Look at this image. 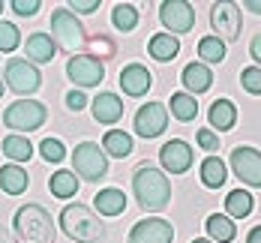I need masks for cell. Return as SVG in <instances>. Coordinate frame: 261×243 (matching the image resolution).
Wrapping results in <instances>:
<instances>
[{"instance_id": "6da1fadb", "label": "cell", "mask_w": 261, "mask_h": 243, "mask_svg": "<svg viewBox=\"0 0 261 243\" xmlns=\"http://www.w3.org/2000/svg\"><path fill=\"white\" fill-rule=\"evenodd\" d=\"M132 192H135V201L144 207V210H165L168 201H171V180L165 177V171H159L156 165H138L135 174H132Z\"/></svg>"}, {"instance_id": "7a4b0ae2", "label": "cell", "mask_w": 261, "mask_h": 243, "mask_svg": "<svg viewBox=\"0 0 261 243\" xmlns=\"http://www.w3.org/2000/svg\"><path fill=\"white\" fill-rule=\"evenodd\" d=\"M60 228L75 243H99L105 237L102 219L84 204H66L60 210Z\"/></svg>"}, {"instance_id": "3957f363", "label": "cell", "mask_w": 261, "mask_h": 243, "mask_svg": "<svg viewBox=\"0 0 261 243\" xmlns=\"http://www.w3.org/2000/svg\"><path fill=\"white\" fill-rule=\"evenodd\" d=\"M15 234L21 243H54L57 237V228L51 222V213L39 204H24L15 210Z\"/></svg>"}, {"instance_id": "277c9868", "label": "cell", "mask_w": 261, "mask_h": 243, "mask_svg": "<svg viewBox=\"0 0 261 243\" xmlns=\"http://www.w3.org/2000/svg\"><path fill=\"white\" fill-rule=\"evenodd\" d=\"M51 39L57 42V48H63L66 54L75 57V51L87 42V30L75 18V12H69L63 6V9H54V15H51Z\"/></svg>"}, {"instance_id": "5b68a950", "label": "cell", "mask_w": 261, "mask_h": 243, "mask_svg": "<svg viewBox=\"0 0 261 243\" xmlns=\"http://www.w3.org/2000/svg\"><path fill=\"white\" fill-rule=\"evenodd\" d=\"M45 120H48V108L42 105V102H36V99H18V102L6 105V111H3L6 129H15V135L33 132Z\"/></svg>"}, {"instance_id": "8992f818", "label": "cell", "mask_w": 261, "mask_h": 243, "mask_svg": "<svg viewBox=\"0 0 261 243\" xmlns=\"http://www.w3.org/2000/svg\"><path fill=\"white\" fill-rule=\"evenodd\" d=\"M72 168H75L79 177L96 183L108 174V156H105V150L96 141H81L72 150Z\"/></svg>"}, {"instance_id": "52a82bcc", "label": "cell", "mask_w": 261, "mask_h": 243, "mask_svg": "<svg viewBox=\"0 0 261 243\" xmlns=\"http://www.w3.org/2000/svg\"><path fill=\"white\" fill-rule=\"evenodd\" d=\"M6 87L15 90L18 96H30L42 87V75L36 69V63H30L27 57H12L6 60Z\"/></svg>"}, {"instance_id": "ba28073f", "label": "cell", "mask_w": 261, "mask_h": 243, "mask_svg": "<svg viewBox=\"0 0 261 243\" xmlns=\"http://www.w3.org/2000/svg\"><path fill=\"white\" fill-rule=\"evenodd\" d=\"M210 24L219 33L222 42H234L240 36V24H243V12L234 0H219L210 6Z\"/></svg>"}, {"instance_id": "9c48e42d", "label": "cell", "mask_w": 261, "mask_h": 243, "mask_svg": "<svg viewBox=\"0 0 261 243\" xmlns=\"http://www.w3.org/2000/svg\"><path fill=\"white\" fill-rule=\"evenodd\" d=\"M231 171L234 177H240V183L261 189V150L249 144H237L231 150Z\"/></svg>"}, {"instance_id": "30bf717a", "label": "cell", "mask_w": 261, "mask_h": 243, "mask_svg": "<svg viewBox=\"0 0 261 243\" xmlns=\"http://www.w3.org/2000/svg\"><path fill=\"white\" fill-rule=\"evenodd\" d=\"M66 75L79 90L81 87H96L105 78V63L99 57H90V54H75L66 63Z\"/></svg>"}, {"instance_id": "8fae6325", "label": "cell", "mask_w": 261, "mask_h": 243, "mask_svg": "<svg viewBox=\"0 0 261 243\" xmlns=\"http://www.w3.org/2000/svg\"><path fill=\"white\" fill-rule=\"evenodd\" d=\"M159 21H162V27H165L171 36L189 33V30L195 27V9H192L189 0H165V3L159 6Z\"/></svg>"}, {"instance_id": "7c38bea8", "label": "cell", "mask_w": 261, "mask_h": 243, "mask_svg": "<svg viewBox=\"0 0 261 243\" xmlns=\"http://www.w3.org/2000/svg\"><path fill=\"white\" fill-rule=\"evenodd\" d=\"M168 126V105L165 102H144L135 111V132L141 138H156Z\"/></svg>"}, {"instance_id": "4fadbf2b", "label": "cell", "mask_w": 261, "mask_h": 243, "mask_svg": "<svg viewBox=\"0 0 261 243\" xmlns=\"http://www.w3.org/2000/svg\"><path fill=\"white\" fill-rule=\"evenodd\" d=\"M171 240H174V228H171V222H165L159 216L138 219L129 231V243H171Z\"/></svg>"}, {"instance_id": "5bb4252c", "label": "cell", "mask_w": 261, "mask_h": 243, "mask_svg": "<svg viewBox=\"0 0 261 243\" xmlns=\"http://www.w3.org/2000/svg\"><path fill=\"white\" fill-rule=\"evenodd\" d=\"M159 162H162V168H165L168 174H183V171H189V165H192V147H189L183 138H171V141L162 144Z\"/></svg>"}, {"instance_id": "9a60e30c", "label": "cell", "mask_w": 261, "mask_h": 243, "mask_svg": "<svg viewBox=\"0 0 261 243\" xmlns=\"http://www.w3.org/2000/svg\"><path fill=\"white\" fill-rule=\"evenodd\" d=\"M120 87H123L126 96L138 99V96H144V93L153 87V75H150L147 66H141V63H129V66L120 69Z\"/></svg>"}, {"instance_id": "2e32d148", "label": "cell", "mask_w": 261, "mask_h": 243, "mask_svg": "<svg viewBox=\"0 0 261 243\" xmlns=\"http://www.w3.org/2000/svg\"><path fill=\"white\" fill-rule=\"evenodd\" d=\"M90 111H93V120L102 123V126H114L120 117H123V99L117 93H96V99L90 102Z\"/></svg>"}, {"instance_id": "e0dca14e", "label": "cell", "mask_w": 261, "mask_h": 243, "mask_svg": "<svg viewBox=\"0 0 261 243\" xmlns=\"http://www.w3.org/2000/svg\"><path fill=\"white\" fill-rule=\"evenodd\" d=\"M180 81H183V87H186L192 96H198V93L210 90V84H213V72H210L207 63H201V60H192V63H186V66H183Z\"/></svg>"}, {"instance_id": "ac0fdd59", "label": "cell", "mask_w": 261, "mask_h": 243, "mask_svg": "<svg viewBox=\"0 0 261 243\" xmlns=\"http://www.w3.org/2000/svg\"><path fill=\"white\" fill-rule=\"evenodd\" d=\"M57 54V42L48 33H30L24 42V57L30 63H51Z\"/></svg>"}, {"instance_id": "d6986e66", "label": "cell", "mask_w": 261, "mask_h": 243, "mask_svg": "<svg viewBox=\"0 0 261 243\" xmlns=\"http://www.w3.org/2000/svg\"><path fill=\"white\" fill-rule=\"evenodd\" d=\"M147 51H150V57L159 60V63H171V60L180 54V39L171 36V33H153V36L147 39Z\"/></svg>"}, {"instance_id": "ffe728a7", "label": "cell", "mask_w": 261, "mask_h": 243, "mask_svg": "<svg viewBox=\"0 0 261 243\" xmlns=\"http://www.w3.org/2000/svg\"><path fill=\"white\" fill-rule=\"evenodd\" d=\"M93 207L99 210V216H120L126 210V195H123V189H99L96 195H93Z\"/></svg>"}, {"instance_id": "44dd1931", "label": "cell", "mask_w": 261, "mask_h": 243, "mask_svg": "<svg viewBox=\"0 0 261 243\" xmlns=\"http://www.w3.org/2000/svg\"><path fill=\"white\" fill-rule=\"evenodd\" d=\"M204 228H207V237L213 243H231L237 237V225L231 216L225 213H210L204 219Z\"/></svg>"}, {"instance_id": "7402d4cb", "label": "cell", "mask_w": 261, "mask_h": 243, "mask_svg": "<svg viewBox=\"0 0 261 243\" xmlns=\"http://www.w3.org/2000/svg\"><path fill=\"white\" fill-rule=\"evenodd\" d=\"M207 120H210V129L216 132H225L237 123V105L231 99H216L207 111Z\"/></svg>"}, {"instance_id": "603a6c76", "label": "cell", "mask_w": 261, "mask_h": 243, "mask_svg": "<svg viewBox=\"0 0 261 243\" xmlns=\"http://www.w3.org/2000/svg\"><path fill=\"white\" fill-rule=\"evenodd\" d=\"M27 186H30V177H27V171L21 165L9 162V165L0 168V189H3L6 195H21Z\"/></svg>"}, {"instance_id": "cb8c5ba5", "label": "cell", "mask_w": 261, "mask_h": 243, "mask_svg": "<svg viewBox=\"0 0 261 243\" xmlns=\"http://www.w3.org/2000/svg\"><path fill=\"white\" fill-rule=\"evenodd\" d=\"M102 150L105 156H114V159H126L132 153V135L123 129H108L102 135Z\"/></svg>"}, {"instance_id": "d4e9b609", "label": "cell", "mask_w": 261, "mask_h": 243, "mask_svg": "<svg viewBox=\"0 0 261 243\" xmlns=\"http://www.w3.org/2000/svg\"><path fill=\"white\" fill-rule=\"evenodd\" d=\"M0 153L18 165V162H27L30 156H33V144H30V138H27V135H15V132H12V135H6V138H3Z\"/></svg>"}, {"instance_id": "484cf974", "label": "cell", "mask_w": 261, "mask_h": 243, "mask_svg": "<svg viewBox=\"0 0 261 243\" xmlns=\"http://www.w3.org/2000/svg\"><path fill=\"white\" fill-rule=\"evenodd\" d=\"M48 189H51L54 198H75V192H79V177H75V171H54L51 180H48Z\"/></svg>"}, {"instance_id": "4316f807", "label": "cell", "mask_w": 261, "mask_h": 243, "mask_svg": "<svg viewBox=\"0 0 261 243\" xmlns=\"http://www.w3.org/2000/svg\"><path fill=\"white\" fill-rule=\"evenodd\" d=\"M225 180H228V168L219 156H207L201 162V183L207 189H219Z\"/></svg>"}, {"instance_id": "83f0119b", "label": "cell", "mask_w": 261, "mask_h": 243, "mask_svg": "<svg viewBox=\"0 0 261 243\" xmlns=\"http://www.w3.org/2000/svg\"><path fill=\"white\" fill-rule=\"evenodd\" d=\"M252 207L255 204H252V195L246 189H231L225 198V216H231V219H246L252 213Z\"/></svg>"}, {"instance_id": "f1b7e54d", "label": "cell", "mask_w": 261, "mask_h": 243, "mask_svg": "<svg viewBox=\"0 0 261 243\" xmlns=\"http://www.w3.org/2000/svg\"><path fill=\"white\" fill-rule=\"evenodd\" d=\"M171 114L180 120V123H189V120H195L198 117V102H195V96L192 93H171Z\"/></svg>"}, {"instance_id": "f546056e", "label": "cell", "mask_w": 261, "mask_h": 243, "mask_svg": "<svg viewBox=\"0 0 261 243\" xmlns=\"http://www.w3.org/2000/svg\"><path fill=\"white\" fill-rule=\"evenodd\" d=\"M111 24L117 27L120 33H129L138 27V9L132 6V3H117L114 9H111Z\"/></svg>"}, {"instance_id": "4dcf8cb0", "label": "cell", "mask_w": 261, "mask_h": 243, "mask_svg": "<svg viewBox=\"0 0 261 243\" xmlns=\"http://www.w3.org/2000/svg\"><path fill=\"white\" fill-rule=\"evenodd\" d=\"M198 57H201V63H222L225 60V42L219 39V36H204V39H198Z\"/></svg>"}, {"instance_id": "1f68e13d", "label": "cell", "mask_w": 261, "mask_h": 243, "mask_svg": "<svg viewBox=\"0 0 261 243\" xmlns=\"http://www.w3.org/2000/svg\"><path fill=\"white\" fill-rule=\"evenodd\" d=\"M21 45V33L12 21H0V54H9Z\"/></svg>"}, {"instance_id": "d6a6232c", "label": "cell", "mask_w": 261, "mask_h": 243, "mask_svg": "<svg viewBox=\"0 0 261 243\" xmlns=\"http://www.w3.org/2000/svg\"><path fill=\"white\" fill-rule=\"evenodd\" d=\"M39 153H42V159L45 162H63L66 147H63L60 138H42V141H39Z\"/></svg>"}, {"instance_id": "836d02e7", "label": "cell", "mask_w": 261, "mask_h": 243, "mask_svg": "<svg viewBox=\"0 0 261 243\" xmlns=\"http://www.w3.org/2000/svg\"><path fill=\"white\" fill-rule=\"evenodd\" d=\"M240 84L243 90H249L252 96H261V66H246L240 72Z\"/></svg>"}, {"instance_id": "e575fe53", "label": "cell", "mask_w": 261, "mask_h": 243, "mask_svg": "<svg viewBox=\"0 0 261 243\" xmlns=\"http://www.w3.org/2000/svg\"><path fill=\"white\" fill-rule=\"evenodd\" d=\"M87 45H90V57H96L99 54V60H108V57H114V42L111 39H105V36H93V39H87Z\"/></svg>"}, {"instance_id": "d590c367", "label": "cell", "mask_w": 261, "mask_h": 243, "mask_svg": "<svg viewBox=\"0 0 261 243\" xmlns=\"http://www.w3.org/2000/svg\"><path fill=\"white\" fill-rule=\"evenodd\" d=\"M9 6H12V12H15V15L30 18V15H36V12H39V6H42V3H39V0H12Z\"/></svg>"}, {"instance_id": "8d00e7d4", "label": "cell", "mask_w": 261, "mask_h": 243, "mask_svg": "<svg viewBox=\"0 0 261 243\" xmlns=\"http://www.w3.org/2000/svg\"><path fill=\"white\" fill-rule=\"evenodd\" d=\"M66 9H69V12H75V15H90V12H96V9H99V0H69V3H66Z\"/></svg>"}, {"instance_id": "74e56055", "label": "cell", "mask_w": 261, "mask_h": 243, "mask_svg": "<svg viewBox=\"0 0 261 243\" xmlns=\"http://www.w3.org/2000/svg\"><path fill=\"white\" fill-rule=\"evenodd\" d=\"M195 138H198V144H201L207 153H216V150H219V135L213 132V129H198Z\"/></svg>"}, {"instance_id": "f35d334b", "label": "cell", "mask_w": 261, "mask_h": 243, "mask_svg": "<svg viewBox=\"0 0 261 243\" xmlns=\"http://www.w3.org/2000/svg\"><path fill=\"white\" fill-rule=\"evenodd\" d=\"M84 105H87V99H84L81 90H69V93H66V108H69V111H81Z\"/></svg>"}, {"instance_id": "ab89813d", "label": "cell", "mask_w": 261, "mask_h": 243, "mask_svg": "<svg viewBox=\"0 0 261 243\" xmlns=\"http://www.w3.org/2000/svg\"><path fill=\"white\" fill-rule=\"evenodd\" d=\"M249 54H252V60L261 66V33L252 36V42H249Z\"/></svg>"}, {"instance_id": "60d3db41", "label": "cell", "mask_w": 261, "mask_h": 243, "mask_svg": "<svg viewBox=\"0 0 261 243\" xmlns=\"http://www.w3.org/2000/svg\"><path fill=\"white\" fill-rule=\"evenodd\" d=\"M246 243H261V225H255V228L246 234Z\"/></svg>"}, {"instance_id": "b9f144b4", "label": "cell", "mask_w": 261, "mask_h": 243, "mask_svg": "<svg viewBox=\"0 0 261 243\" xmlns=\"http://www.w3.org/2000/svg\"><path fill=\"white\" fill-rule=\"evenodd\" d=\"M243 9H249V12L261 15V0H246V3H243Z\"/></svg>"}, {"instance_id": "7bdbcfd3", "label": "cell", "mask_w": 261, "mask_h": 243, "mask_svg": "<svg viewBox=\"0 0 261 243\" xmlns=\"http://www.w3.org/2000/svg\"><path fill=\"white\" fill-rule=\"evenodd\" d=\"M0 243H18L9 231H6V225H3V222H0Z\"/></svg>"}, {"instance_id": "ee69618b", "label": "cell", "mask_w": 261, "mask_h": 243, "mask_svg": "<svg viewBox=\"0 0 261 243\" xmlns=\"http://www.w3.org/2000/svg\"><path fill=\"white\" fill-rule=\"evenodd\" d=\"M192 243H213V240H204V237H201V240H192Z\"/></svg>"}, {"instance_id": "f6af8a7d", "label": "cell", "mask_w": 261, "mask_h": 243, "mask_svg": "<svg viewBox=\"0 0 261 243\" xmlns=\"http://www.w3.org/2000/svg\"><path fill=\"white\" fill-rule=\"evenodd\" d=\"M0 96H3V78H0Z\"/></svg>"}, {"instance_id": "bcb514c9", "label": "cell", "mask_w": 261, "mask_h": 243, "mask_svg": "<svg viewBox=\"0 0 261 243\" xmlns=\"http://www.w3.org/2000/svg\"><path fill=\"white\" fill-rule=\"evenodd\" d=\"M0 12H3V0H0Z\"/></svg>"}]
</instances>
